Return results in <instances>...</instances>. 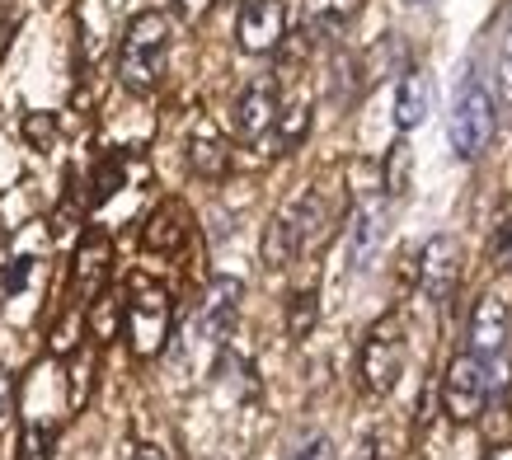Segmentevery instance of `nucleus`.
<instances>
[{
	"label": "nucleus",
	"mask_w": 512,
	"mask_h": 460,
	"mask_svg": "<svg viewBox=\"0 0 512 460\" xmlns=\"http://www.w3.org/2000/svg\"><path fill=\"white\" fill-rule=\"evenodd\" d=\"M165 57H170V19L160 10H141L123 33L118 47V80L127 94H151L165 76Z\"/></svg>",
	"instance_id": "f257e3e1"
},
{
	"label": "nucleus",
	"mask_w": 512,
	"mask_h": 460,
	"mask_svg": "<svg viewBox=\"0 0 512 460\" xmlns=\"http://www.w3.org/2000/svg\"><path fill=\"white\" fill-rule=\"evenodd\" d=\"M170 329H174L170 292H165L160 282H151V277H137V282H132V296H127V310H123L127 348L137 357H156V353H165Z\"/></svg>",
	"instance_id": "f03ea898"
},
{
	"label": "nucleus",
	"mask_w": 512,
	"mask_h": 460,
	"mask_svg": "<svg viewBox=\"0 0 512 460\" xmlns=\"http://www.w3.org/2000/svg\"><path fill=\"white\" fill-rule=\"evenodd\" d=\"M494 127H498V108H494V94L484 80L470 76L461 90H456V104H451V123H447V137H451V151L461 160H480L484 146L494 141Z\"/></svg>",
	"instance_id": "7ed1b4c3"
},
{
	"label": "nucleus",
	"mask_w": 512,
	"mask_h": 460,
	"mask_svg": "<svg viewBox=\"0 0 512 460\" xmlns=\"http://www.w3.org/2000/svg\"><path fill=\"white\" fill-rule=\"evenodd\" d=\"M404 371V329L395 315L372 324V334L362 338V353H357V376L367 385V395H390L395 381Z\"/></svg>",
	"instance_id": "20e7f679"
},
{
	"label": "nucleus",
	"mask_w": 512,
	"mask_h": 460,
	"mask_svg": "<svg viewBox=\"0 0 512 460\" xmlns=\"http://www.w3.org/2000/svg\"><path fill=\"white\" fill-rule=\"evenodd\" d=\"M489 395H494V376H489V367H484L475 353H461L451 357L447 376H442V409H447L451 423H475V418L484 414V404H489Z\"/></svg>",
	"instance_id": "39448f33"
},
{
	"label": "nucleus",
	"mask_w": 512,
	"mask_h": 460,
	"mask_svg": "<svg viewBox=\"0 0 512 460\" xmlns=\"http://www.w3.org/2000/svg\"><path fill=\"white\" fill-rule=\"evenodd\" d=\"M508 343H512L508 301H498V296H480V306H475V315H470V353L489 367L494 390L503 385V376H508Z\"/></svg>",
	"instance_id": "423d86ee"
},
{
	"label": "nucleus",
	"mask_w": 512,
	"mask_h": 460,
	"mask_svg": "<svg viewBox=\"0 0 512 460\" xmlns=\"http://www.w3.org/2000/svg\"><path fill=\"white\" fill-rule=\"evenodd\" d=\"M287 38V5L282 0H245L235 15V43L245 47L249 57L278 52Z\"/></svg>",
	"instance_id": "0eeeda50"
},
{
	"label": "nucleus",
	"mask_w": 512,
	"mask_h": 460,
	"mask_svg": "<svg viewBox=\"0 0 512 460\" xmlns=\"http://www.w3.org/2000/svg\"><path fill=\"white\" fill-rule=\"evenodd\" d=\"M278 118H282V99H278V90H273V80H254V85L235 99L231 127L245 146H259L268 132H278Z\"/></svg>",
	"instance_id": "6e6552de"
},
{
	"label": "nucleus",
	"mask_w": 512,
	"mask_h": 460,
	"mask_svg": "<svg viewBox=\"0 0 512 460\" xmlns=\"http://www.w3.org/2000/svg\"><path fill=\"white\" fill-rule=\"evenodd\" d=\"M386 221H390L386 198H357L353 202V216H348V268H353V273H362V268L381 254Z\"/></svg>",
	"instance_id": "1a4fd4ad"
},
{
	"label": "nucleus",
	"mask_w": 512,
	"mask_h": 460,
	"mask_svg": "<svg viewBox=\"0 0 512 460\" xmlns=\"http://www.w3.org/2000/svg\"><path fill=\"white\" fill-rule=\"evenodd\" d=\"M71 282H76V301L80 306H94L104 287H109V273H113V240L104 230H90L85 240H80L76 259H71Z\"/></svg>",
	"instance_id": "9d476101"
},
{
	"label": "nucleus",
	"mask_w": 512,
	"mask_h": 460,
	"mask_svg": "<svg viewBox=\"0 0 512 460\" xmlns=\"http://www.w3.org/2000/svg\"><path fill=\"white\" fill-rule=\"evenodd\" d=\"M461 282V245L451 235H433L419 254V287L428 301H451Z\"/></svg>",
	"instance_id": "9b49d317"
},
{
	"label": "nucleus",
	"mask_w": 512,
	"mask_h": 460,
	"mask_svg": "<svg viewBox=\"0 0 512 460\" xmlns=\"http://www.w3.org/2000/svg\"><path fill=\"white\" fill-rule=\"evenodd\" d=\"M240 296H245L240 277H212V287H207V296L198 306V334L212 338V343L231 338L235 315H240Z\"/></svg>",
	"instance_id": "f8f14e48"
},
{
	"label": "nucleus",
	"mask_w": 512,
	"mask_h": 460,
	"mask_svg": "<svg viewBox=\"0 0 512 460\" xmlns=\"http://www.w3.org/2000/svg\"><path fill=\"white\" fill-rule=\"evenodd\" d=\"M188 230H193V221H188L184 202H160L156 212H151V221H146V249L179 254L188 245Z\"/></svg>",
	"instance_id": "ddd939ff"
},
{
	"label": "nucleus",
	"mask_w": 512,
	"mask_h": 460,
	"mask_svg": "<svg viewBox=\"0 0 512 460\" xmlns=\"http://www.w3.org/2000/svg\"><path fill=\"white\" fill-rule=\"evenodd\" d=\"M428 108H433V76L428 71H404L400 90H395V127L414 132L428 118Z\"/></svg>",
	"instance_id": "4468645a"
},
{
	"label": "nucleus",
	"mask_w": 512,
	"mask_h": 460,
	"mask_svg": "<svg viewBox=\"0 0 512 460\" xmlns=\"http://www.w3.org/2000/svg\"><path fill=\"white\" fill-rule=\"evenodd\" d=\"M188 165L202 179H221L231 169V155H226V141H221L217 127H207V123L193 127V137H188Z\"/></svg>",
	"instance_id": "2eb2a0df"
},
{
	"label": "nucleus",
	"mask_w": 512,
	"mask_h": 460,
	"mask_svg": "<svg viewBox=\"0 0 512 460\" xmlns=\"http://www.w3.org/2000/svg\"><path fill=\"white\" fill-rule=\"evenodd\" d=\"M357 5H362V0H311L315 33H325V38H339V33L353 24Z\"/></svg>",
	"instance_id": "dca6fc26"
},
{
	"label": "nucleus",
	"mask_w": 512,
	"mask_h": 460,
	"mask_svg": "<svg viewBox=\"0 0 512 460\" xmlns=\"http://www.w3.org/2000/svg\"><path fill=\"white\" fill-rule=\"evenodd\" d=\"M320 296H315V287H301V292H292V301H287V334L292 338H306L315 329V315H320Z\"/></svg>",
	"instance_id": "f3484780"
},
{
	"label": "nucleus",
	"mask_w": 512,
	"mask_h": 460,
	"mask_svg": "<svg viewBox=\"0 0 512 460\" xmlns=\"http://www.w3.org/2000/svg\"><path fill=\"white\" fill-rule=\"evenodd\" d=\"M52 423H24L19 432V460H52Z\"/></svg>",
	"instance_id": "a211bd4d"
},
{
	"label": "nucleus",
	"mask_w": 512,
	"mask_h": 460,
	"mask_svg": "<svg viewBox=\"0 0 512 460\" xmlns=\"http://www.w3.org/2000/svg\"><path fill=\"white\" fill-rule=\"evenodd\" d=\"M306 127H311V108H306V104H292L278 118V146H282V151H292L296 141L306 137Z\"/></svg>",
	"instance_id": "6ab92c4d"
},
{
	"label": "nucleus",
	"mask_w": 512,
	"mask_h": 460,
	"mask_svg": "<svg viewBox=\"0 0 512 460\" xmlns=\"http://www.w3.org/2000/svg\"><path fill=\"white\" fill-rule=\"evenodd\" d=\"M118 184H123V160H104V165H99V179H94V202H104Z\"/></svg>",
	"instance_id": "aec40b11"
},
{
	"label": "nucleus",
	"mask_w": 512,
	"mask_h": 460,
	"mask_svg": "<svg viewBox=\"0 0 512 460\" xmlns=\"http://www.w3.org/2000/svg\"><path fill=\"white\" fill-rule=\"evenodd\" d=\"M287 460H334V442L329 437H306Z\"/></svg>",
	"instance_id": "412c9836"
},
{
	"label": "nucleus",
	"mask_w": 512,
	"mask_h": 460,
	"mask_svg": "<svg viewBox=\"0 0 512 460\" xmlns=\"http://www.w3.org/2000/svg\"><path fill=\"white\" fill-rule=\"evenodd\" d=\"M24 132H29L33 146H52V141H57V127H52V118H47V113H29Z\"/></svg>",
	"instance_id": "4be33fe9"
},
{
	"label": "nucleus",
	"mask_w": 512,
	"mask_h": 460,
	"mask_svg": "<svg viewBox=\"0 0 512 460\" xmlns=\"http://www.w3.org/2000/svg\"><path fill=\"white\" fill-rule=\"evenodd\" d=\"M15 423V376L0 371V432Z\"/></svg>",
	"instance_id": "5701e85b"
},
{
	"label": "nucleus",
	"mask_w": 512,
	"mask_h": 460,
	"mask_svg": "<svg viewBox=\"0 0 512 460\" xmlns=\"http://www.w3.org/2000/svg\"><path fill=\"white\" fill-rule=\"evenodd\" d=\"M29 273H33V259H15V263H10V273L0 277V282H5V292H10V296L24 292V282H29Z\"/></svg>",
	"instance_id": "b1692460"
},
{
	"label": "nucleus",
	"mask_w": 512,
	"mask_h": 460,
	"mask_svg": "<svg viewBox=\"0 0 512 460\" xmlns=\"http://www.w3.org/2000/svg\"><path fill=\"white\" fill-rule=\"evenodd\" d=\"M498 80H503V94L512 99V33L503 38V52H498Z\"/></svg>",
	"instance_id": "393cba45"
},
{
	"label": "nucleus",
	"mask_w": 512,
	"mask_h": 460,
	"mask_svg": "<svg viewBox=\"0 0 512 460\" xmlns=\"http://www.w3.org/2000/svg\"><path fill=\"white\" fill-rule=\"evenodd\" d=\"M174 10H179V19H188V24H198L207 10H212V0H174Z\"/></svg>",
	"instance_id": "a878e982"
},
{
	"label": "nucleus",
	"mask_w": 512,
	"mask_h": 460,
	"mask_svg": "<svg viewBox=\"0 0 512 460\" xmlns=\"http://www.w3.org/2000/svg\"><path fill=\"white\" fill-rule=\"evenodd\" d=\"M404 188V146L390 151V193H400Z\"/></svg>",
	"instance_id": "bb28decb"
},
{
	"label": "nucleus",
	"mask_w": 512,
	"mask_h": 460,
	"mask_svg": "<svg viewBox=\"0 0 512 460\" xmlns=\"http://www.w3.org/2000/svg\"><path fill=\"white\" fill-rule=\"evenodd\" d=\"M498 259H503V268H512V226L503 230V240H498Z\"/></svg>",
	"instance_id": "cd10ccee"
},
{
	"label": "nucleus",
	"mask_w": 512,
	"mask_h": 460,
	"mask_svg": "<svg viewBox=\"0 0 512 460\" xmlns=\"http://www.w3.org/2000/svg\"><path fill=\"white\" fill-rule=\"evenodd\" d=\"M484 460H512V442H494L484 451Z\"/></svg>",
	"instance_id": "c85d7f7f"
},
{
	"label": "nucleus",
	"mask_w": 512,
	"mask_h": 460,
	"mask_svg": "<svg viewBox=\"0 0 512 460\" xmlns=\"http://www.w3.org/2000/svg\"><path fill=\"white\" fill-rule=\"evenodd\" d=\"M132 460H170V456H165L160 446H137V456H132Z\"/></svg>",
	"instance_id": "c756f323"
}]
</instances>
